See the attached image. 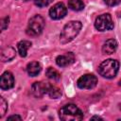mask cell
Wrapping results in <instances>:
<instances>
[{"mask_svg": "<svg viewBox=\"0 0 121 121\" xmlns=\"http://www.w3.org/2000/svg\"><path fill=\"white\" fill-rule=\"evenodd\" d=\"M81 23L79 21H71L66 24L60 35V41L61 43H67L74 40L81 29Z\"/></svg>", "mask_w": 121, "mask_h": 121, "instance_id": "obj_1", "label": "cell"}, {"mask_svg": "<svg viewBox=\"0 0 121 121\" xmlns=\"http://www.w3.org/2000/svg\"><path fill=\"white\" fill-rule=\"evenodd\" d=\"M60 118L63 121H78L83 118V113L75 104H66L60 110Z\"/></svg>", "mask_w": 121, "mask_h": 121, "instance_id": "obj_2", "label": "cell"}, {"mask_svg": "<svg viewBox=\"0 0 121 121\" xmlns=\"http://www.w3.org/2000/svg\"><path fill=\"white\" fill-rule=\"evenodd\" d=\"M119 70V62L113 59H108L98 66V73L106 78H113Z\"/></svg>", "mask_w": 121, "mask_h": 121, "instance_id": "obj_3", "label": "cell"}, {"mask_svg": "<svg viewBox=\"0 0 121 121\" xmlns=\"http://www.w3.org/2000/svg\"><path fill=\"white\" fill-rule=\"evenodd\" d=\"M44 27V20L41 15H35L33 16L29 22L26 28V33L29 36L36 37L42 33Z\"/></svg>", "mask_w": 121, "mask_h": 121, "instance_id": "obj_4", "label": "cell"}, {"mask_svg": "<svg viewBox=\"0 0 121 121\" xmlns=\"http://www.w3.org/2000/svg\"><path fill=\"white\" fill-rule=\"evenodd\" d=\"M95 27L99 31L111 30L113 28V22L112 16L109 13H104L99 15L95 22Z\"/></svg>", "mask_w": 121, "mask_h": 121, "instance_id": "obj_5", "label": "cell"}, {"mask_svg": "<svg viewBox=\"0 0 121 121\" xmlns=\"http://www.w3.org/2000/svg\"><path fill=\"white\" fill-rule=\"evenodd\" d=\"M96 83H97V78L93 74L83 75L77 81V85L80 89H93L94 87H95Z\"/></svg>", "mask_w": 121, "mask_h": 121, "instance_id": "obj_6", "label": "cell"}, {"mask_svg": "<svg viewBox=\"0 0 121 121\" xmlns=\"http://www.w3.org/2000/svg\"><path fill=\"white\" fill-rule=\"evenodd\" d=\"M67 13V9L63 3L55 4L49 10V15L53 20H60L63 18Z\"/></svg>", "mask_w": 121, "mask_h": 121, "instance_id": "obj_7", "label": "cell"}, {"mask_svg": "<svg viewBox=\"0 0 121 121\" xmlns=\"http://www.w3.org/2000/svg\"><path fill=\"white\" fill-rule=\"evenodd\" d=\"M49 84L45 83V82H42V81H37L34 82L31 86V93L33 94V95L35 97H41L43 95L47 94V90H48Z\"/></svg>", "mask_w": 121, "mask_h": 121, "instance_id": "obj_8", "label": "cell"}, {"mask_svg": "<svg viewBox=\"0 0 121 121\" xmlns=\"http://www.w3.org/2000/svg\"><path fill=\"white\" fill-rule=\"evenodd\" d=\"M14 86V78L10 72H5L1 76L0 87L2 90H9Z\"/></svg>", "mask_w": 121, "mask_h": 121, "instance_id": "obj_9", "label": "cell"}, {"mask_svg": "<svg viewBox=\"0 0 121 121\" xmlns=\"http://www.w3.org/2000/svg\"><path fill=\"white\" fill-rule=\"evenodd\" d=\"M75 60V56L72 52H67L64 55H60L56 58V63L60 67H65L72 64Z\"/></svg>", "mask_w": 121, "mask_h": 121, "instance_id": "obj_10", "label": "cell"}, {"mask_svg": "<svg viewBox=\"0 0 121 121\" xmlns=\"http://www.w3.org/2000/svg\"><path fill=\"white\" fill-rule=\"evenodd\" d=\"M116 49H117V42L114 39L107 40L102 46V52L108 55L112 54L113 52H115Z\"/></svg>", "mask_w": 121, "mask_h": 121, "instance_id": "obj_11", "label": "cell"}, {"mask_svg": "<svg viewBox=\"0 0 121 121\" xmlns=\"http://www.w3.org/2000/svg\"><path fill=\"white\" fill-rule=\"evenodd\" d=\"M15 57V49L11 46H7L2 49L0 58L2 61H9Z\"/></svg>", "mask_w": 121, "mask_h": 121, "instance_id": "obj_12", "label": "cell"}, {"mask_svg": "<svg viewBox=\"0 0 121 121\" xmlns=\"http://www.w3.org/2000/svg\"><path fill=\"white\" fill-rule=\"evenodd\" d=\"M42 70V66L38 61H31L26 66V71L30 77L37 76Z\"/></svg>", "mask_w": 121, "mask_h": 121, "instance_id": "obj_13", "label": "cell"}, {"mask_svg": "<svg viewBox=\"0 0 121 121\" xmlns=\"http://www.w3.org/2000/svg\"><path fill=\"white\" fill-rule=\"evenodd\" d=\"M31 46V43L29 41L24 40L18 43L17 44V48H18V52L20 54L21 57H26V53H27V49Z\"/></svg>", "mask_w": 121, "mask_h": 121, "instance_id": "obj_14", "label": "cell"}, {"mask_svg": "<svg viewBox=\"0 0 121 121\" xmlns=\"http://www.w3.org/2000/svg\"><path fill=\"white\" fill-rule=\"evenodd\" d=\"M47 95L51 98H59L61 95V91L59 87L49 84V87H48V90H47Z\"/></svg>", "mask_w": 121, "mask_h": 121, "instance_id": "obj_15", "label": "cell"}, {"mask_svg": "<svg viewBox=\"0 0 121 121\" xmlns=\"http://www.w3.org/2000/svg\"><path fill=\"white\" fill-rule=\"evenodd\" d=\"M68 7L76 11H79L81 9H83L84 8V4L81 0H69L68 2Z\"/></svg>", "mask_w": 121, "mask_h": 121, "instance_id": "obj_16", "label": "cell"}, {"mask_svg": "<svg viewBox=\"0 0 121 121\" xmlns=\"http://www.w3.org/2000/svg\"><path fill=\"white\" fill-rule=\"evenodd\" d=\"M45 75L48 78L50 79H53V80H59L60 78V74L54 68L52 67H48L46 72H45Z\"/></svg>", "mask_w": 121, "mask_h": 121, "instance_id": "obj_17", "label": "cell"}, {"mask_svg": "<svg viewBox=\"0 0 121 121\" xmlns=\"http://www.w3.org/2000/svg\"><path fill=\"white\" fill-rule=\"evenodd\" d=\"M8 109V103L3 97H0V117H3Z\"/></svg>", "mask_w": 121, "mask_h": 121, "instance_id": "obj_18", "label": "cell"}, {"mask_svg": "<svg viewBox=\"0 0 121 121\" xmlns=\"http://www.w3.org/2000/svg\"><path fill=\"white\" fill-rule=\"evenodd\" d=\"M51 0H34V3L36 6H38L39 8H43L46 7L50 4Z\"/></svg>", "mask_w": 121, "mask_h": 121, "instance_id": "obj_19", "label": "cell"}, {"mask_svg": "<svg viewBox=\"0 0 121 121\" xmlns=\"http://www.w3.org/2000/svg\"><path fill=\"white\" fill-rule=\"evenodd\" d=\"M9 22V16H6L5 18H3L1 20V23H0V25H1V30H5L8 27Z\"/></svg>", "mask_w": 121, "mask_h": 121, "instance_id": "obj_20", "label": "cell"}, {"mask_svg": "<svg viewBox=\"0 0 121 121\" xmlns=\"http://www.w3.org/2000/svg\"><path fill=\"white\" fill-rule=\"evenodd\" d=\"M104 2H105L108 6L112 7V6H116V5H118V4L121 2V0H104Z\"/></svg>", "mask_w": 121, "mask_h": 121, "instance_id": "obj_21", "label": "cell"}, {"mask_svg": "<svg viewBox=\"0 0 121 121\" xmlns=\"http://www.w3.org/2000/svg\"><path fill=\"white\" fill-rule=\"evenodd\" d=\"M10 121V120H19V121H21L22 120V117L20 116V115H10V116H9L8 117V119H7V121Z\"/></svg>", "mask_w": 121, "mask_h": 121, "instance_id": "obj_22", "label": "cell"}, {"mask_svg": "<svg viewBox=\"0 0 121 121\" xmlns=\"http://www.w3.org/2000/svg\"><path fill=\"white\" fill-rule=\"evenodd\" d=\"M91 120H103V118H101L100 116H93L91 117Z\"/></svg>", "mask_w": 121, "mask_h": 121, "instance_id": "obj_23", "label": "cell"}, {"mask_svg": "<svg viewBox=\"0 0 121 121\" xmlns=\"http://www.w3.org/2000/svg\"><path fill=\"white\" fill-rule=\"evenodd\" d=\"M119 85H121V80H120V81H119Z\"/></svg>", "mask_w": 121, "mask_h": 121, "instance_id": "obj_24", "label": "cell"}]
</instances>
